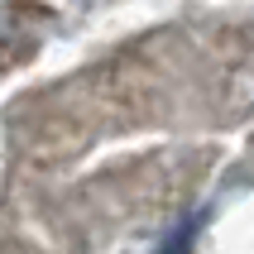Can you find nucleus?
Wrapping results in <instances>:
<instances>
[{
  "label": "nucleus",
  "instance_id": "nucleus-1",
  "mask_svg": "<svg viewBox=\"0 0 254 254\" xmlns=\"http://www.w3.org/2000/svg\"><path fill=\"white\" fill-rule=\"evenodd\" d=\"M197 230H201V216H187L183 226H178L168 240L158 245V254H192V245H197Z\"/></svg>",
  "mask_w": 254,
  "mask_h": 254
}]
</instances>
